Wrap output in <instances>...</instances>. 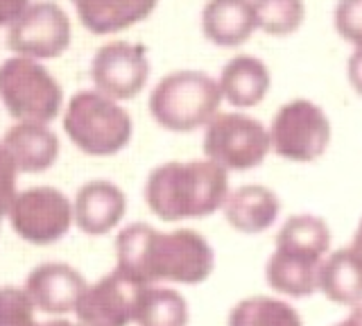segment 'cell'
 I'll list each match as a JSON object with an SVG mask.
<instances>
[{
  "instance_id": "6da1fadb",
  "label": "cell",
  "mask_w": 362,
  "mask_h": 326,
  "mask_svg": "<svg viewBox=\"0 0 362 326\" xmlns=\"http://www.w3.org/2000/svg\"><path fill=\"white\" fill-rule=\"evenodd\" d=\"M215 265L211 245L192 229L158 231L145 222L124 227L116 238V272L136 286L204 284Z\"/></svg>"
},
{
  "instance_id": "7a4b0ae2",
  "label": "cell",
  "mask_w": 362,
  "mask_h": 326,
  "mask_svg": "<svg viewBox=\"0 0 362 326\" xmlns=\"http://www.w3.org/2000/svg\"><path fill=\"white\" fill-rule=\"evenodd\" d=\"M145 202L158 220H199L224 209L229 199L226 170L209 159L165 161L147 175Z\"/></svg>"
},
{
  "instance_id": "3957f363",
  "label": "cell",
  "mask_w": 362,
  "mask_h": 326,
  "mask_svg": "<svg viewBox=\"0 0 362 326\" xmlns=\"http://www.w3.org/2000/svg\"><path fill=\"white\" fill-rule=\"evenodd\" d=\"M331 247V229L320 216H290L276 235L265 276L272 290L294 299L308 297L320 288L322 265Z\"/></svg>"
},
{
  "instance_id": "277c9868",
  "label": "cell",
  "mask_w": 362,
  "mask_h": 326,
  "mask_svg": "<svg viewBox=\"0 0 362 326\" xmlns=\"http://www.w3.org/2000/svg\"><path fill=\"white\" fill-rule=\"evenodd\" d=\"M222 91L204 71H175L156 82L150 93V116L158 127L186 134L206 127L218 116Z\"/></svg>"
},
{
  "instance_id": "5b68a950",
  "label": "cell",
  "mask_w": 362,
  "mask_h": 326,
  "mask_svg": "<svg viewBox=\"0 0 362 326\" xmlns=\"http://www.w3.org/2000/svg\"><path fill=\"white\" fill-rule=\"evenodd\" d=\"M64 132L79 152L88 156H113L129 145L134 122L120 103L95 88H84L64 107Z\"/></svg>"
},
{
  "instance_id": "8992f818",
  "label": "cell",
  "mask_w": 362,
  "mask_h": 326,
  "mask_svg": "<svg viewBox=\"0 0 362 326\" xmlns=\"http://www.w3.org/2000/svg\"><path fill=\"white\" fill-rule=\"evenodd\" d=\"M0 100L14 122H50L64 109V88L37 59L11 54L0 64Z\"/></svg>"
},
{
  "instance_id": "52a82bcc",
  "label": "cell",
  "mask_w": 362,
  "mask_h": 326,
  "mask_svg": "<svg viewBox=\"0 0 362 326\" xmlns=\"http://www.w3.org/2000/svg\"><path fill=\"white\" fill-rule=\"evenodd\" d=\"M204 156L224 170H254L272 152L269 129L260 120L229 111L218 114L204 129Z\"/></svg>"
},
{
  "instance_id": "ba28073f",
  "label": "cell",
  "mask_w": 362,
  "mask_h": 326,
  "mask_svg": "<svg viewBox=\"0 0 362 326\" xmlns=\"http://www.w3.org/2000/svg\"><path fill=\"white\" fill-rule=\"evenodd\" d=\"M333 139L331 120L320 105L310 100H290L269 122L272 152L294 163L317 161Z\"/></svg>"
},
{
  "instance_id": "9c48e42d",
  "label": "cell",
  "mask_w": 362,
  "mask_h": 326,
  "mask_svg": "<svg viewBox=\"0 0 362 326\" xmlns=\"http://www.w3.org/2000/svg\"><path fill=\"white\" fill-rule=\"evenodd\" d=\"M73 41V25L66 9L54 0H34L7 28V48L16 57L37 62L57 59Z\"/></svg>"
},
{
  "instance_id": "30bf717a",
  "label": "cell",
  "mask_w": 362,
  "mask_h": 326,
  "mask_svg": "<svg viewBox=\"0 0 362 326\" xmlns=\"http://www.w3.org/2000/svg\"><path fill=\"white\" fill-rule=\"evenodd\" d=\"M7 218L21 240L39 247L62 240L75 222L73 202L54 186L21 190Z\"/></svg>"
},
{
  "instance_id": "8fae6325",
  "label": "cell",
  "mask_w": 362,
  "mask_h": 326,
  "mask_svg": "<svg viewBox=\"0 0 362 326\" xmlns=\"http://www.w3.org/2000/svg\"><path fill=\"white\" fill-rule=\"evenodd\" d=\"M90 80L95 91L116 103L139 95L150 80V57L141 43L109 41L90 59Z\"/></svg>"
},
{
  "instance_id": "7c38bea8",
  "label": "cell",
  "mask_w": 362,
  "mask_h": 326,
  "mask_svg": "<svg viewBox=\"0 0 362 326\" xmlns=\"http://www.w3.org/2000/svg\"><path fill=\"white\" fill-rule=\"evenodd\" d=\"M143 286L132 284L120 272L102 276L84 290L77 303L79 326H129L136 315V299Z\"/></svg>"
},
{
  "instance_id": "4fadbf2b",
  "label": "cell",
  "mask_w": 362,
  "mask_h": 326,
  "mask_svg": "<svg viewBox=\"0 0 362 326\" xmlns=\"http://www.w3.org/2000/svg\"><path fill=\"white\" fill-rule=\"evenodd\" d=\"M25 292L34 308L45 315H68L77 310L88 284L75 267L66 263L37 265L25 279Z\"/></svg>"
},
{
  "instance_id": "5bb4252c",
  "label": "cell",
  "mask_w": 362,
  "mask_h": 326,
  "mask_svg": "<svg viewBox=\"0 0 362 326\" xmlns=\"http://www.w3.org/2000/svg\"><path fill=\"white\" fill-rule=\"evenodd\" d=\"M127 213V195L109 179H90L77 188L73 216L77 229L86 235H107Z\"/></svg>"
},
{
  "instance_id": "9a60e30c",
  "label": "cell",
  "mask_w": 362,
  "mask_h": 326,
  "mask_svg": "<svg viewBox=\"0 0 362 326\" xmlns=\"http://www.w3.org/2000/svg\"><path fill=\"white\" fill-rule=\"evenodd\" d=\"M202 32L220 48H238L258 30L254 0H206L202 7Z\"/></svg>"
},
{
  "instance_id": "2e32d148",
  "label": "cell",
  "mask_w": 362,
  "mask_h": 326,
  "mask_svg": "<svg viewBox=\"0 0 362 326\" xmlns=\"http://www.w3.org/2000/svg\"><path fill=\"white\" fill-rule=\"evenodd\" d=\"M75 14L90 35H118L150 18L158 0H71Z\"/></svg>"
},
{
  "instance_id": "e0dca14e",
  "label": "cell",
  "mask_w": 362,
  "mask_h": 326,
  "mask_svg": "<svg viewBox=\"0 0 362 326\" xmlns=\"http://www.w3.org/2000/svg\"><path fill=\"white\" fill-rule=\"evenodd\" d=\"M3 143L14 156L18 170L25 175L50 170L62 152L59 139L50 125H39V122H14L5 132Z\"/></svg>"
},
{
  "instance_id": "ac0fdd59",
  "label": "cell",
  "mask_w": 362,
  "mask_h": 326,
  "mask_svg": "<svg viewBox=\"0 0 362 326\" xmlns=\"http://www.w3.org/2000/svg\"><path fill=\"white\" fill-rule=\"evenodd\" d=\"M218 84L222 100H226L231 107L252 109L265 100L272 86V75L263 59L254 54H235L222 66Z\"/></svg>"
},
{
  "instance_id": "d6986e66",
  "label": "cell",
  "mask_w": 362,
  "mask_h": 326,
  "mask_svg": "<svg viewBox=\"0 0 362 326\" xmlns=\"http://www.w3.org/2000/svg\"><path fill=\"white\" fill-rule=\"evenodd\" d=\"M224 220L235 231L256 235L267 231L281 213V199L272 188L247 184L235 188L224 204Z\"/></svg>"
},
{
  "instance_id": "ffe728a7",
  "label": "cell",
  "mask_w": 362,
  "mask_h": 326,
  "mask_svg": "<svg viewBox=\"0 0 362 326\" xmlns=\"http://www.w3.org/2000/svg\"><path fill=\"white\" fill-rule=\"evenodd\" d=\"M320 290L342 306H360L362 303V263L351 247L337 250L322 265Z\"/></svg>"
},
{
  "instance_id": "44dd1931",
  "label": "cell",
  "mask_w": 362,
  "mask_h": 326,
  "mask_svg": "<svg viewBox=\"0 0 362 326\" xmlns=\"http://www.w3.org/2000/svg\"><path fill=\"white\" fill-rule=\"evenodd\" d=\"M134 322L139 326H186V299L173 288L143 286L139 290V299H136Z\"/></svg>"
},
{
  "instance_id": "7402d4cb",
  "label": "cell",
  "mask_w": 362,
  "mask_h": 326,
  "mask_svg": "<svg viewBox=\"0 0 362 326\" xmlns=\"http://www.w3.org/2000/svg\"><path fill=\"white\" fill-rule=\"evenodd\" d=\"M229 326H303L290 303L272 297H249L235 303Z\"/></svg>"
},
{
  "instance_id": "603a6c76",
  "label": "cell",
  "mask_w": 362,
  "mask_h": 326,
  "mask_svg": "<svg viewBox=\"0 0 362 326\" xmlns=\"http://www.w3.org/2000/svg\"><path fill=\"white\" fill-rule=\"evenodd\" d=\"M258 30L272 37L294 35L305 18L303 0H254Z\"/></svg>"
},
{
  "instance_id": "cb8c5ba5",
  "label": "cell",
  "mask_w": 362,
  "mask_h": 326,
  "mask_svg": "<svg viewBox=\"0 0 362 326\" xmlns=\"http://www.w3.org/2000/svg\"><path fill=\"white\" fill-rule=\"evenodd\" d=\"M34 313L37 308L28 297L25 288H0V326H39L34 320Z\"/></svg>"
},
{
  "instance_id": "d4e9b609",
  "label": "cell",
  "mask_w": 362,
  "mask_h": 326,
  "mask_svg": "<svg viewBox=\"0 0 362 326\" xmlns=\"http://www.w3.org/2000/svg\"><path fill=\"white\" fill-rule=\"evenodd\" d=\"M333 25L342 41L362 48V0H337Z\"/></svg>"
},
{
  "instance_id": "484cf974",
  "label": "cell",
  "mask_w": 362,
  "mask_h": 326,
  "mask_svg": "<svg viewBox=\"0 0 362 326\" xmlns=\"http://www.w3.org/2000/svg\"><path fill=\"white\" fill-rule=\"evenodd\" d=\"M18 165L14 161V156H11V152L5 148V143L0 141V220H3L11 204L16 202L18 197Z\"/></svg>"
},
{
  "instance_id": "4316f807",
  "label": "cell",
  "mask_w": 362,
  "mask_h": 326,
  "mask_svg": "<svg viewBox=\"0 0 362 326\" xmlns=\"http://www.w3.org/2000/svg\"><path fill=\"white\" fill-rule=\"evenodd\" d=\"M32 0H0V28H9L25 12Z\"/></svg>"
},
{
  "instance_id": "83f0119b",
  "label": "cell",
  "mask_w": 362,
  "mask_h": 326,
  "mask_svg": "<svg viewBox=\"0 0 362 326\" xmlns=\"http://www.w3.org/2000/svg\"><path fill=\"white\" fill-rule=\"evenodd\" d=\"M346 77L351 88L362 98V48H356L346 62Z\"/></svg>"
},
{
  "instance_id": "f1b7e54d",
  "label": "cell",
  "mask_w": 362,
  "mask_h": 326,
  "mask_svg": "<svg viewBox=\"0 0 362 326\" xmlns=\"http://www.w3.org/2000/svg\"><path fill=\"white\" fill-rule=\"evenodd\" d=\"M335 326H362V303L354 308V313H351L344 322H339Z\"/></svg>"
},
{
  "instance_id": "f546056e",
  "label": "cell",
  "mask_w": 362,
  "mask_h": 326,
  "mask_svg": "<svg viewBox=\"0 0 362 326\" xmlns=\"http://www.w3.org/2000/svg\"><path fill=\"white\" fill-rule=\"evenodd\" d=\"M351 250H354V254L360 258V263H362V220L358 224V229H356V235H354V243H351Z\"/></svg>"
},
{
  "instance_id": "4dcf8cb0",
  "label": "cell",
  "mask_w": 362,
  "mask_h": 326,
  "mask_svg": "<svg viewBox=\"0 0 362 326\" xmlns=\"http://www.w3.org/2000/svg\"><path fill=\"white\" fill-rule=\"evenodd\" d=\"M39 326H79L75 322H68V320H52V322H43Z\"/></svg>"
}]
</instances>
